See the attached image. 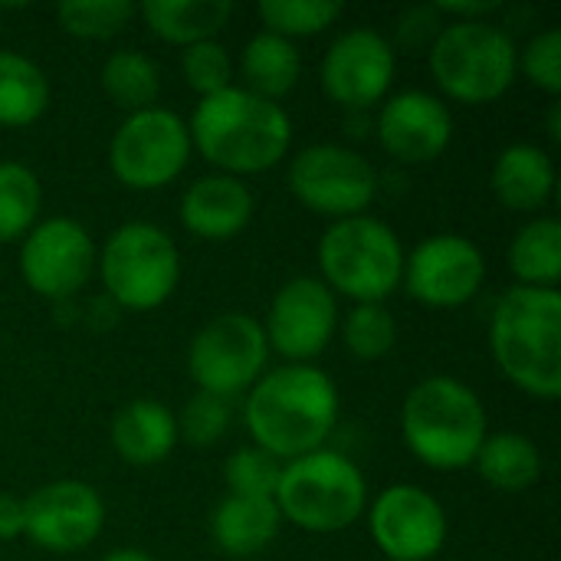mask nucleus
<instances>
[{"label": "nucleus", "instance_id": "nucleus-1", "mask_svg": "<svg viewBox=\"0 0 561 561\" xmlns=\"http://www.w3.org/2000/svg\"><path fill=\"white\" fill-rule=\"evenodd\" d=\"M243 417L253 447L289 463L322 450L332 437L339 421V388L316 365H283L250 388Z\"/></svg>", "mask_w": 561, "mask_h": 561}, {"label": "nucleus", "instance_id": "nucleus-2", "mask_svg": "<svg viewBox=\"0 0 561 561\" xmlns=\"http://www.w3.org/2000/svg\"><path fill=\"white\" fill-rule=\"evenodd\" d=\"M191 145L220 174H263L276 168L293 145V122L279 102L230 85L194 105L187 122Z\"/></svg>", "mask_w": 561, "mask_h": 561}, {"label": "nucleus", "instance_id": "nucleus-3", "mask_svg": "<svg viewBox=\"0 0 561 561\" xmlns=\"http://www.w3.org/2000/svg\"><path fill=\"white\" fill-rule=\"evenodd\" d=\"M490 348L500 371L539 401L561 398L559 289L513 286L500 296L490 322Z\"/></svg>", "mask_w": 561, "mask_h": 561}, {"label": "nucleus", "instance_id": "nucleus-4", "mask_svg": "<svg viewBox=\"0 0 561 561\" xmlns=\"http://www.w3.org/2000/svg\"><path fill=\"white\" fill-rule=\"evenodd\" d=\"M401 434L424 467L467 470L490 437L486 408L470 385L434 375L408 391L401 404Z\"/></svg>", "mask_w": 561, "mask_h": 561}, {"label": "nucleus", "instance_id": "nucleus-5", "mask_svg": "<svg viewBox=\"0 0 561 561\" xmlns=\"http://www.w3.org/2000/svg\"><path fill=\"white\" fill-rule=\"evenodd\" d=\"M516 72L519 49L513 36L490 20H450L431 43V76L463 105L503 99Z\"/></svg>", "mask_w": 561, "mask_h": 561}, {"label": "nucleus", "instance_id": "nucleus-6", "mask_svg": "<svg viewBox=\"0 0 561 561\" xmlns=\"http://www.w3.org/2000/svg\"><path fill=\"white\" fill-rule=\"evenodd\" d=\"M273 503L293 526L329 536L348 529L368 506L362 470L339 450H316L283 463Z\"/></svg>", "mask_w": 561, "mask_h": 561}, {"label": "nucleus", "instance_id": "nucleus-7", "mask_svg": "<svg viewBox=\"0 0 561 561\" xmlns=\"http://www.w3.org/2000/svg\"><path fill=\"white\" fill-rule=\"evenodd\" d=\"M322 283L358 302H385L404 279L401 237L378 217L335 220L319 240Z\"/></svg>", "mask_w": 561, "mask_h": 561}, {"label": "nucleus", "instance_id": "nucleus-8", "mask_svg": "<svg viewBox=\"0 0 561 561\" xmlns=\"http://www.w3.org/2000/svg\"><path fill=\"white\" fill-rule=\"evenodd\" d=\"M95 266L105 286V299L128 312H154L174 296L181 279L178 243L148 220L122 224L105 240Z\"/></svg>", "mask_w": 561, "mask_h": 561}, {"label": "nucleus", "instance_id": "nucleus-9", "mask_svg": "<svg viewBox=\"0 0 561 561\" xmlns=\"http://www.w3.org/2000/svg\"><path fill=\"white\" fill-rule=\"evenodd\" d=\"M187 122L168 108L125 115L108 141V168L131 191H161L181 178L191 161Z\"/></svg>", "mask_w": 561, "mask_h": 561}, {"label": "nucleus", "instance_id": "nucleus-10", "mask_svg": "<svg viewBox=\"0 0 561 561\" xmlns=\"http://www.w3.org/2000/svg\"><path fill=\"white\" fill-rule=\"evenodd\" d=\"M270 362V342L263 322L243 312H224L210 319L187 348V375L204 394L230 401L240 391H250Z\"/></svg>", "mask_w": 561, "mask_h": 561}, {"label": "nucleus", "instance_id": "nucleus-11", "mask_svg": "<svg viewBox=\"0 0 561 561\" xmlns=\"http://www.w3.org/2000/svg\"><path fill=\"white\" fill-rule=\"evenodd\" d=\"M289 191L306 210L335 224L358 217L375 204L378 171L355 148L309 145L289 164Z\"/></svg>", "mask_w": 561, "mask_h": 561}, {"label": "nucleus", "instance_id": "nucleus-12", "mask_svg": "<svg viewBox=\"0 0 561 561\" xmlns=\"http://www.w3.org/2000/svg\"><path fill=\"white\" fill-rule=\"evenodd\" d=\"M95 270V243L89 230L72 217L36 220L20 243V276L43 296L66 302L72 299Z\"/></svg>", "mask_w": 561, "mask_h": 561}, {"label": "nucleus", "instance_id": "nucleus-13", "mask_svg": "<svg viewBox=\"0 0 561 561\" xmlns=\"http://www.w3.org/2000/svg\"><path fill=\"white\" fill-rule=\"evenodd\" d=\"M486 279L483 250L460 233H437L421 240L404 256V289L431 309L467 306Z\"/></svg>", "mask_w": 561, "mask_h": 561}, {"label": "nucleus", "instance_id": "nucleus-14", "mask_svg": "<svg viewBox=\"0 0 561 561\" xmlns=\"http://www.w3.org/2000/svg\"><path fill=\"white\" fill-rule=\"evenodd\" d=\"M368 533L391 561H434L447 542V513L434 493L394 483L371 503Z\"/></svg>", "mask_w": 561, "mask_h": 561}, {"label": "nucleus", "instance_id": "nucleus-15", "mask_svg": "<svg viewBox=\"0 0 561 561\" xmlns=\"http://www.w3.org/2000/svg\"><path fill=\"white\" fill-rule=\"evenodd\" d=\"M339 329L335 293L316 276L289 279L270 302L263 332L273 352L289 358V365H309L322 355Z\"/></svg>", "mask_w": 561, "mask_h": 561}, {"label": "nucleus", "instance_id": "nucleus-16", "mask_svg": "<svg viewBox=\"0 0 561 561\" xmlns=\"http://www.w3.org/2000/svg\"><path fill=\"white\" fill-rule=\"evenodd\" d=\"M394 69H398L394 46L378 30L358 26L335 36V43L322 59L319 79L335 105L362 112L388 95L394 82Z\"/></svg>", "mask_w": 561, "mask_h": 561}, {"label": "nucleus", "instance_id": "nucleus-17", "mask_svg": "<svg viewBox=\"0 0 561 561\" xmlns=\"http://www.w3.org/2000/svg\"><path fill=\"white\" fill-rule=\"evenodd\" d=\"M23 510H26L23 536L36 549L56 556H69L92 546L105 526L102 496L82 480L46 483L23 500Z\"/></svg>", "mask_w": 561, "mask_h": 561}, {"label": "nucleus", "instance_id": "nucleus-18", "mask_svg": "<svg viewBox=\"0 0 561 561\" xmlns=\"http://www.w3.org/2000/svg\"><path fill=\"white\" fill-rule=\"evenodd\" d=\"M378 141L401 164L437 161L454 141V115L424 89L398 92L378 112Z\"/></svg>", "mask_w": 561, "mask_h": 561}, {"label": "nucleus", "instance_id": "nucleus-19", "mask_svg": "<svg viewBox=\"0 0 561 561\" xmlns=\"http://www.w3.org/2000/svg\"><path fill=\"white\" fill-rule=\"evenodd\" d=\"M253 220V194L240 178L207 174L197 178L181 197V224L210 243L233 240Z\"/></svg>", "mask_w": 561, "mask_h": 561}, {"label": "nucleus", "instance_id": "nucleus-20", "mask_svg": "<svg viewBox=\"0 0 561 561\" xmlns=\"http://www.w3.org/2000/svg\"><path fill=\"white\" fill-rule=\"evenodd\" d=\"M493 194L506 210L536 214L552 201L556 191V161L539 145H510L496 154L490 174Z\"/></svg>", "mask_w": 561, "mask_h": 561}, {"label": "nucleus", "instance_id": "nucleus-21", "mask_svg": "<svg viewBox=\"0 0 561 561\" xmlns=\"http://www.w3.org/2000/svg\"><path fill=\"white\" fill-rule=\"evenodd\" d=\"M115 454L131 467H154L171 457L178 447V421L174 414L151 398L128 401L108 427Z\"/></svg>", "mask_w": 561, "mask_h": 561}, {"label": "nucleus", "instance_id": "nucleus-22", "mask_svg": "<svg viewBox=\"0 0 561 561\" xmlns=\"http://www.w3.org/2000/svg\"><path fill=\"white\" fill-rule=\"evenodd\" d=\"M283 516L273 500L263 496H227L210 513V539L230 559L260 556L279 536Z\"/></svg>", "mask_w": 561, "mask_h": 561}, {"label": "nucleus", "instance_id": "nucleus-23", "mask_svg": "<svg viewBox=\"0 0 561 561\" xmlns=\"http://www.w3.org/2000/svg\"><path fill=\"white\" fill-rule=\"evenodd\" d=\"M148 30L181 49L214 39L233 16L230 0H145L138 7Z\"/></svg>", "mask_w": 561, "mask_h": 561}, {"label": "nucleus", "instance_id": "nucleus-24", "mask_svg": "<svg viewBox=\"0 0 561 561\" xmlns=\"http://www.w3.org/2000/svg\"><path fill=\"white\" fill-rule=\"evenodd\" d=\"M240 72H243L247 92L279 102L283 95L296 89L299 72H302V56L293 39L260 30L256 36L247 39L240 53Z\"/></svg>", "mask_w": 561, "mask_h": 561}, {"label": "nucleus", "instance_id": "nucleus-25", "mask_svg": "<svg viewBox=\"0 0 561 561\" xmlns=\"http://www.w3.org/2000/svg\"><path fill=\"white\" fill-rule=\"evenodd\" d=\"M49 108V79L23 53L0 49V125L26 128Z\"/></svg>", "mask_w": 561, "mask_h": 561}, {"label": "nucleus", "instance_id": "nucleus-26", "mask_svg": "<svg viewBox=\"0 0 561 561\" xmlns=\"http://www.w3.org/2000/svg\"><path fill=\"white\" fill-rule=\"evenodd\" d=\"M473 467L493 490L523 493L536 486L542 473V454L526 434H493L483 440Z\"/></svg>", "mask_w": 561, "mask_h": 561}, {"label": "nucleus", "instance_id": "nucleus-27", "mask_svg": "<svg viewBox=\"0 0 561 561\" xmlns=\"http://www.w3.org/2000/svg\"><path fill=\"white\" fill-rule=\"evenodd\" d=\"M510 270L516 273L519 286L556 289L561 279V224L556 217L529 220L510 243Z\"/></svg>", "mask_w": 561, "mask_h": 561}, {"label": "nucleus", "instance_id": "nucleus-28", "mask_svg": "<svg viewBox=\"0 0 561 561\" xmlns=\"http://www.w3.org/2000/svg\"><path fill=\"white\" fill-rule=\"evenodd\" d=\"M102 89L128 115L145 112L154 108L161 95V69L138 49H118L102 62Z\"/></svg>", "mask_w": 561, "mask_h": 561}, {"label": "nucleus", "instance_id": "nucleus-29", "mask_svg": "<svg viewBox=\"0 0 561 561\" xmlns=\"http://www.w3.org/2000/svg\"><path fill=\"white\" fill-rule=\"evenodd\" d=\"M39 178L20 161H0V243L23 240L39 217Z\"/></svg>", "mask_w": 561, "mask_h": 561}, {"label": "nucleus", "instance_id": "nucleus-30", "mask_svg": "<svg viewBox=\"0 0 561 561\" xmlns=\"http://www.w3.org/2000/svg\"><path fill=\"white\" fill-rule=\"evenodd\" d=\"M256 13L266 33H276L283 39H299L329 30L345 13V7L339 0H263Z\"/></svg>", "mask_w": 561, "mask_h": 561}, {"label": "nucleus", "instance_id": "nucleus-31", "mask_svg": "<svg viewBox=\"0 0 561 561\" xmlns=\"http://www.w3.org/2000/svg\"><path fill=\"white\" fill-rule=\"evenodd\" d=\"M138 7L131 0H66L56 7L59 26L76 39H112L135 20Z\"/></svg>", "mask_w": 561, "mask_h": 561}, {"label": "nucleus", "instance_id": "nucleus-32", "mask_svg": "<svg viewBox=\"0 0 561 561\" xmlns=\"http://www.w3.org/2000/svg\"><path fill=\"white\" fill-rule=\"evenodd\" d=\"M342 342L348 355L362 362H378L394 348L398 322L385 302H358L342 322Z\"/></svg>", "mask_w": 561, "mask_h": 561}, {"label": "nucleus", "instance_id": "nucleus-33", "mask_svg": "<svg viewBox=\"0 0 561 561\" xmlns=\"http://www.w3.org/2000/svg\"><path fill=\"white\" fill-rule=\"evenodd\" d=\"M181 72H184V82L201 95H217L224 89L233 85V62H230V53L224 43L217 39H204V43H194L181 53Z\"/></svg>", "mask_w": 561, "mask_h": 561}, {"label": "nucleus", "instance_id": "nucleus-34", "mask_svg": "<svg viewBox=\"0 0 561 561\" xmlns=\"http://www.w3.org/2000/svg\"><path fill=\"white\" fill-rule=\"evenodd\" d=\"M230 417H233L230 401L197 391L184 404V411L174 417L178 421V440H184V444H191L197 450H207L230 431Z\"/></svg>", "mask_w": 561, "mask_h": 561}, {"label": "nucleus", "instance_id": "nucleus-35", "mask_svg": "<svg viewBox=\"0 0 561 561\" xmlns=\"http://www.w3.org/2000/svg\"><path fill=\"white\" fill-rule=\"evenodd\" d=\"M279 470L283 463L270 454H263L260 447H240L237 454H230L227 467H224V480L230 496H263L273 500L276 483H279Z\"/></svg>", "mask_w": 561, "mask_h": 561}, {"label": "nucleus", "instance_id": "nucleus-36", "mask_svg": "<svg viewBox=\"0 0 561 561\" xmlns=\"http://www.w3.org/2000/svg\"><path fill=\"white\" fill-rule=\"evenodd\" d=\"M519 69L533 85H539L549 95L561 92V30L549 26L536 33L526 49H519Z\"/></svg>", "mask_w": 561, "mask_h": 561}, {"label": "nucleus", "instance_id": "nucleus-37", "mask_svg": "<svg viewBox=\"0 0 561 561\" xmlns=\"http://www.w3.org/2000/svg\"><path fill=\"white\" fill-rule=\"evenodd\" d=\"M23 526H26L23 500L20 496H10V493H0V542L20 539L23 536Z\"/></svg>", "mask_w": 561, "mask_h": 561}, {"label": "nucleus", "instance_id": "nucleus-38", "mask_svg": "<svg viewBox=\"0 0 561 561\" xmlns=\"http://www.w3.org/2000/svg\"><path fill=\"white\" fill-rule=\"evenodd\" d=\"M437 13H450L454 20H486V13H493V10H500V3L496 0H444V3H437L434 7Z\"/></svg>", "mask_w": 561, "mask_h": 561}, {"label": "nucleus", "instance_id": "nucleus-39", "mask_svg": "<svg viewBox=\"0 0 561 561\" xmlns=\"http://www.w3.org/2000/svg\"><path fill=\"white\" fill-rule=\"evenodd\" d=\"M102 561H154L148 552H141V549H115V552H108Z\"/></svg>", "mask_w": 561, "mask_h": 561}, {"label": "nucleus", "instance_id": "nucleus-40", "mask_svg": "<svg viewBox=\"0 0 561 561\" xmlns=\"http://www.w3.org/2000/svg\"><path fill=\"white\" fill-rule=\"evenodd\" d=\"M559 105H556V108H552V122H549V135H552V138H556V141H559L561 138V122H559Z\"/></svg>", "mask_w": 561, "mask_h": 561}]
</instances>
